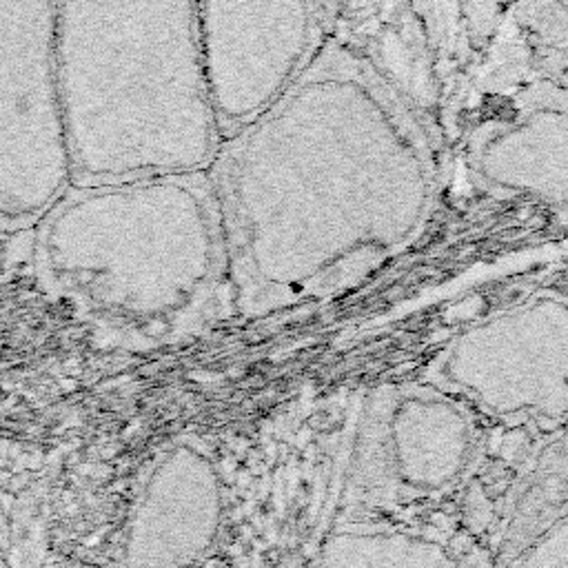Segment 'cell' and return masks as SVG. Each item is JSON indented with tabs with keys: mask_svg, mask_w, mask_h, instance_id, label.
<instances>
[{
	"mask_svg": "<svg viewBox=\"0 0 568 568\" xmlns=\"http://www.w3.org/2000/svg\"><path fill=\"white\" fill-rule=\"evenodd\" d=\"M369 127L360 87L324 51L280 103L222 140L209 178L229 287L247 311L315 291L362 240Z\"/></svg>",
	"mask_w": 568,
	"mask_h": 568,
	"instance_id": "6da1fadb",
	"label": "cell"
},
{
	"mask_svg": "<svg viewBox=\"0 0 568 568\" xmlns=\"http://www.w3.org/2000/svg\"><path fill=\"white\" fill-rule=\"evenodd\" d=\"M56 12L58 0H0V229L40 222L73 187Z\"/></svg>",
	"mask_w": 568,
	"mask_h": 568,
	"instance_id": "277c9868",
	"label": "cell"
},
{
	"mask_svg": "<svg viewBox=\"0 0 568 568\" xmlns=\"http://www.w3.org/2000/svg\"><path fill=\"white\" fill-rule=\"evenodd\" d=\"M56 56L73 184L211 169L198 0H58Z\"/></svg>",
	"mask_w": 568,
	"mask_h": 568,
	"instance_id": "7a4b0ae2",
	"label": "cell"
},
{
	"mask_svg": "<svg viewBox=\"0 0 568 568\" xmlns=\"http://www.w3.org/2000/svg\"><path fill=\"white\" fill-rule=\"evenodd\" d=\"M206 87L222 140L280 103L311 64V0H198Z\"/></svg>",
	"mask_w": 568,
	"mask_h": 568,
	"instance_id": "5b68a950",
	"label": "cell"
},
{
	"mask_svg": "<svg viewBox=\"0 0 568 568\" xmlns=\"http://www.w3.org/2000/svg\"><path fill=\"white\" fill-rule=\"evenodd\" d=\"M42 282L80 307L167 329L229 284L209 171L73 184L38 222Z\"/></svg>",
	"mask_w": 568,
	"mask_h": 568,
	"instance_id": "3957f363",
	"label": "cell"
}]
</instances>
